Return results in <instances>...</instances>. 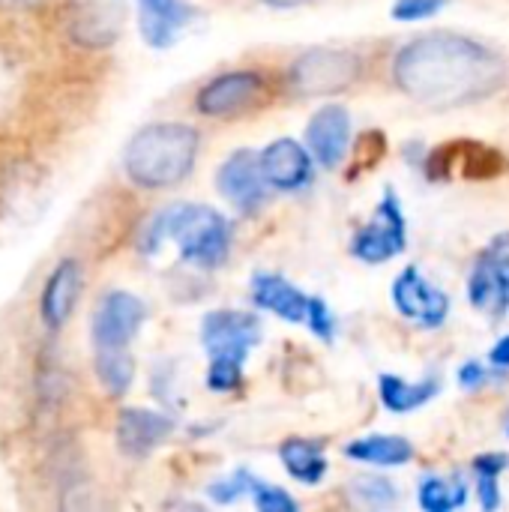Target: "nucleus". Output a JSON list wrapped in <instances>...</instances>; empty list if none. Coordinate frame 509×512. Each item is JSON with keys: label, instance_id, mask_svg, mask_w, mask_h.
Here are the masks:
<instances>
[{"label": "nucleus", "instance_id": "nucleus-1", "mask_svg": "<svg viewBox=\"0 0 509 512\" xmlns=\"http://www.w3.org/2000/svg\"><path fill=\"white\" fill-rule=\"evenodd\" d=\"M393 78L402 93L423 105L456 108L501 90L507 81V63L471 36L429 33L396 54Z\"/></svg>", "mask_w": 509, "mask_h": 512}, {"label": "nucleus", "instance_id": "nucleus-2", "mask_svg": "<svg viewBox=\"0 0 509 512\" xmlns=\"http://www.w3.org/2000/svg\"><path fill=\"white\" fill-rule=\"evenodd\" d=\"M165 243H177L183 261L213 270L228 258L231 225L207 204H174L156 213L138 240L144 255H156Z\"/></svg>", "mask_w": 509, "mask_h": 512}, {"label": "nucleus", "instance_id": "nucleus-3", "mask_svg": "<svg viewBox=\"0 0 509 512\" xmlns=\"http://www.w3.org/2000/svg\"><path fill=\"white\" fill-rule=\"evenodd\" d=\"M198 156V132L186 123H153L138 129L123 153L126 177L144 189H168L189 177Z\"/></svg>", "mask_w": 509, "mask_h": 512}, {"label": "nucleus", "instance_id": "nucleus-4", "mask_svg": "<svg viewBox=\"0 0 509 512\" xmlns=\"http://www.w3.org/2000/svg\"><path fill=\"white\" fill-rule=\"evenodd\" d=\"M261 342V321L249 312H210L201 321V345L210 357L207 387L213 393H234L243 384V363Z\"/></svg>", "mask_w": 509, "mask_h": 512}, {"label": "nucleus", "instance_id": "nucleus-5", "mask_svg": "<svg viewBox=\"0 0 509 512\" xmlns=\"http://www.w3.org/2000/svg\"><path fill=\"white\" fill-rule=\"evenodd\" d=\"M360 75V60L339 48H312L288 69V87L297 96H330L351 87Z\"/></svg>", "mask_w": 509, "mask_h": 512}, {"label": "nucleus", "instance_id": "nucleus-6", "mask_svg": "<svg viewBox=\"0 0 509 512\" xmlns=\"http://www.w3.org/2000/svg\"><path fill=\"white\" fill-rule=\"evenodd\" d=\"M408 246V222L399 204V195L393 189L384 192L381 204L375 207L372 219L357 231L351 243V255L363 264H384L396 255H402Z\"/></svg>", "mask_w": 509, "mask_h": 512}, {"label": "nucleus", "instance_id": "nucleus-7", "mask_svg": "<svg viewBox=\"0 0 509 512\" xmlns=\"http://www.w3.org/2000/svg\"><path fill=\"white\" fill-rule=\"evenodd\" d=\"M129 0H69L66 30L81 48L99 51L120 39L126 24Z\"/></svg>", "mask_w": 509, "mask_h": 512}, {"label": "nucleus", "instance_id": "nucleus-8", "mask_svg": "<svg viewBox=\"0 0 509 512\" xmlns=\"http://www.w3.org/2000/svg\"><path fill=\"white\" fill-rule=\"evenodd\" d=\"M144 318H147V309L135 294L129 291L105 294L93 312V327H90L96 351H129Z\"/></svg>", "mask_w": 509, "mask_h": 512}, {"label": "nucleus", "instance_id": "nucleus-9", "mask_svg": "<svg viewBox=\"0 0 509 512\" xmlns=\"http://www.w3.org/2000/svg\"><path fill=\"white\" fill-rule=\"evenodd\" d=\"M468 294L480 312H509V234H501L489 249H483V255L474 264Z\"/></svg>", "mask_w": 509, "mask_h": 512}, {"label": "nucleus", "instance_id": "nucleus-10", "mask_svg": "<svg viewBox=\"0 0 509 512\" xmlns=\"http://www.w3.org/2000/svg\"><path fill=\"white\" fill-rule=\"evenodd\" d=\"M393 306L420 327H441L450 315V297L435 288L417 267H408L393 282Z\"/></svg>", "mask_w": 509, "mask_h": 512}, {"label": "nucleus", "instance_id": "nucleus-11", "mask_svg": "<svg viewBox=\"0 0 509 512\" xmlns=\"http://www.w3.org/2000/svg\"><path fill=\"white\" fill-rule=\"evenodd\" d=\"M216 189L243 213L261 210V204L267 201V180H264L261 156H255L252 150L231 153L216 171Z\"/></svg>", "mask_w": 509, "mask_h": 512}, {"label": "nucleus", "instance_id": "nucleus-12", "mask_svg": "<svg viewBox=\"0 0 509 512\" xmlns=\"http://www.w3.org/2000/svg\"><path fill=\"white\" fill-rule=\"evenodd\" d=\"M264 90V78L258 72H228L207 81L195 99L198 111L207 117H231L249 108Z\"/></svg>", "mask_w": 509, "mask_h": 512}, {"label": "nucleus", "instance_id": "nucleus-13", "mask_svg": "<svg viewBox=\"0 0 509 512\" xmlns=\"http://www.w3.org/2000/svg\"><path fill=\"white\" fill-rule=\"evenodd\" d=\"M81 264L75 258H63L57 261V267L48 273L42 294H39V318L48 330H60L66 327V321L72 318L78 297H81Z\"/></svg>", "mask_w": 509, "mask_h": 512}, {"label": "nucleus", "instance_id": "nucleus-14", "mask_svg": "<svg viewBox=\"0 0 509 512\" xmlns=\"http://www.w3.org/2000/svg\"><path fill=\"white\" fill-rule=\"evenodd\" d=\"M261 168L267 186L279 192H297L312 183V150L294 138H279L261 153Z\"/></svg>", "mask_w": 509, "mask_h": 512}, {"label": "nucleus", "instance_id": "nucleus-15", "mask_svg": "<svg viewBox=\"0 0 509 512\" xmlns=\"http://www.w3.org/2000/svg\"><path fill=\"white\" fill-rule=\"evenodd\" d=\"M306 141L312 156L324 168H336L345 159L351 141V114L342 105H324L312 114L306 126Z\"/></svg>", "mask_w": 509, "mask_h": 512}, {"label": "nucleus", "instance_id": "nucleus-16", "mask_svg": "<svg viewBox=\"0 0 509 512\" xmlns=\"http://www.w3.org/2000/svg\"><path fill=\"white\" fill-rule=\"evenodd\" d=\"M171 432H174L171 417H165L159 411H147V408H126V411H120V420H117V447L129 459H144Z\"/></svg>", "mask_w": 509, "mask_h": 512}, {"label": "nucleus", "instance_id": "nucleus-17", "mask_svg": "<svg viewBox=\"0 0 509 512\" xmlns=\"http://www.w3.org/2000/svg\"><path fill=\"white\" fill-rule=\"evenodd\" d=\"M252 303L288 324H300L309 318L312 297H306L297 285H291L279 273H255L252 279Z\"/></svg>", "mask_w": 509, "mask_h": 512}, {"label": "nucleus", "instance_id": "nucleus-18", "mask_svg": "<svg viewBox=\"0 0 509 512\" xmlns=\"http://www.w3.org/2000/svg\"><path fill=\"white\" fill-rule=\"evenodd\" d=\"M192 18L195 9L183 0H138V24L150 48H171Z\"/></svg>", "mask_w": 509, "mask_h": 512}, {"label": "nucleus", "instance_id": "nucleus-19", "mask_svg": "<svg viewBox=\"0 0 509 512\" xmlns=\"http://www.w3.org/2000/svg\"><path fill=\"white\" fill-rule=\"evenodd\" d=\"M345 456L360 465H378V468H399L414 459L411 441L402 435H366L345 447Z\"/></svg>", "mask_w": 509, "mask_h": 512}, {"label": "nucleus", "instance_id": "nucleus-20", "mask_svg": "<svg viewBox=\"0 0 509 512\" xmlns=\"http://www.w3.org/2000/svg\"><path fill=\"white\" fill-rule=\"evenodd\" d=\"M279 459L285 471L303 483V486H318L327 474V456L321 441H306V438H288L279 447Z\"/></svg>", "mask_w": 509, "mask_h": 512}, {"label": "nucleus", "instance_id": "nucleus-21", "mask_svg": "<svg viewBox=\"0 0 509 512\" xmlns=\"http://www.w3.org/2000/svg\"><path fill=\"white\" fill-rule=\"evenodd\" d=\"M378 390H381V402H384L387 411L408 414V411H417L426 402H432L441 393V384L435 378H423L417 384H408V381H402L396 375H381Z\"/></svg>", "mask_w": 509, "mask_h": 512}, {"label": "nucleus", "instance_id": "nucleus-22", "mask_svg": "<svg viewBox=\"0 0 509 512\" xmlns=\"http://www.w3.org/2000/svg\"><path fill=\"white\" fill-rule=\"evenodd\" d=\"M93 369L108 396H126L135 381V360L129 351H96Z\"/></svg>", "mask_w": 509, "mask_h": 512}, {"label": "nucleus", "instance_id": "nucleus-23", "mask_svg": "<svg viewBox=\"0 0 509 512\" xmlns=\"http://www.w3.org/2000/svg\"><path fill=\"white\" fill-rule=\"evenodd\" d=\"M417 501L426 512L459 510L468 501V489L459 477H426L420 483Z\"/></svg>", "mask_w": 509, "mask_h": 512}, {"label": "nucleus", "instance_id": "nucleus-24", "mask_svg": "<svg viewBox=\"0 0 509 512\" xmlns=\"http://www.w3.org/2000/svg\"><path fill=\"white\" fill-rule=\"evenodd\" d=\"M509 459L504 453H486L474 459V474H477V492H480V504L483 510H498L501 507V492H498V480L507 471Z\"/></svg>", "mask_w": 509, "mask_h": 512}, {"label": "nucleus", "instance_id": "nucleus-25", "mask_svg": "<svg viewBox=\"0 0 509 512\" xmlns=\"http://www.w3.org/2000/svg\"><path fill=\"white\" fill-rule=\"evenodd\" d=\"M351 495L366 507H390L396 504V486L384 477H357L351 483Z\"/></svg>", "mask_w": 509, "mask_h": 512}, {"label": "nucleus", "instance_id": "nucleus-26", "mask_svg": "<svg viewBox=\"0 0 509 512\" xmlns=\"http://www.w3.org/2000/svg\"><path fill=\"white\" fill-rule=\"evenodd\" d=\"M249 495H252L255 507H258L261 512H294L297 510V501H294L288 492H282L279 486H267V483H261V480H252V489H249Z\"/></svg>", "mask_w": 509, "mask_h": 512}, {"label": "nucleus", "instance_id": "nucleus-27", "mask_svg": "<svg viewBox=\"0 0 509 512\" xmlns=\"http://www.w3.org/2000/svg\"><path fill=\"white\" fill-rule=\"evenodd\" d=\"M252 474L249 471H237V474H231L228 480H219V483H213L207 492H210V498L216 501V504H234L237 498H243V495H249V489H252Z\"/></svg>", "mask_w": 509, "mask_h": 512}, {"label": "nucleus", "instance_id": "nucleus-28", "mask_svg": "<svg viewBox=\"0 0 509 512\" xmlns=\"http://www.w3.org/2000/svg\"><path fill=\"white\" fill-rule=\"evenodd\" d=\"M450 0H396L393 3V18L396 21H426L438 15Z\"/></svg>", "mask_w": 509, "mask_h": 512}, {"label": "nucleus", "instance_id": "nucleus-29", "mask_svg": "<svg viewBox=\"0 0 509 512\" xmlns=\"http://www.w3.org/2000/svg\"><path fill=\"white\" fill-rule=\"evenodd\" d=\"M306 324H309V330H312L321 342H333V336H336V318L330 315V309H327V303H324L321 297H312Z\"/></svg>", "mask_w": 509, "mask_h": 512}, {"label": "nucleus", "instance_id": "nucleus-30", "mask_svg": "<svg viewBox=\"0 0 509 512\" xmlns=\"http://www.w3.org/2000/svg\"><path fill=\"white\" fill-rule=\"evenodd\" d=\"M486 378H489V372H486L480 363H465V366L459 369V384H462L465 390H474V387H480Z\"/></svg>", "mask_w": 509, "mask_h": 512}, {"label": "nucleus", "instance_id": "nucleus-31", "mask_svg": "<svg viewBox=\"0 0 509 512\" xmlns=\"http://www.w3.org/2000/svg\"><path fill=\"white\" fill-rule=\"evenodd\" d=\"M489 360H492V366H498V369H509V336H504V339L492 348Z\"/></svg>", "mask_w": 509, "mask_h": 512}, {"label": "nucleus", "instance_id": "nucleus-32", "mask_svg": "<svg viewBox=\"0 0 509 512\" xmlns=\"http://www.w3.org/2000/svg\"><path fill=\"white\" fill-rule=\"evenodd\" d=\"M45 0H0V9H9V12H30L36 6H42Z\"/></svg>", "mask_w": 509, "mask_h": 512}, {"label": "nucleus", "instance_id": "nucleus-33", "mask_svg": "<svg viewBox=\"0 0 509 512\" xmlns=\"http://www.w3.org/2000/svg\"><path fill=\"white\" fill-rule=\"evenodd\" d=\"M270 6H279V9H288V6H300V3H309V0H264Z\"/></svg>", "mask_w": 509, "mask_h": 512}]
</instances>
